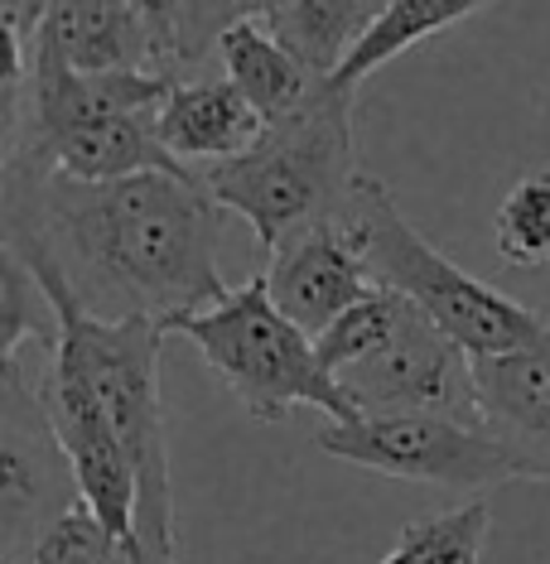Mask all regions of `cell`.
Segmentation results:
<instances>
[{
  "instance_id": "obj_15",
  "label": "cell",
  "mask_w": 550,
  "mask_h": 564,
  "mask_svg": "<svg viewBox=\"0 0 550 564\" xmlns=\"http://www.w3.org/2000/svg\"><path fill=\"white\" fill-rule=\"evenodd\" d=\"M493 0H387V10L367 24V34L353 44V54L343 58V68L334 78L343 87H357L363 78H373L381 63L401 58L406 48H416L420 40H430V34L450 30V24L478 15V10H488Z\"/></svg>"
},
{
  "instance_id": "obj_26",
  "label": "cell",
  "mask_w": 550,
  "mask_h": 564,
  "mask_svg": "<svg viewBox=\"0 0 550 564\" xmlns=\"http://www.w3.org/2000/svg\"><path fill=\"white\" fill-rule=\"evenodd\" d=\"M10 564H24V560H10Z\"/></svg>"
},
{
  "instance_id": "obj_12",
  "label": "cell",
  "mask_w": 550,
  "mask_h": 564,
  "mask_svg": "<svg viewBox=\"0 0 550 564\" xmlns=\"http://www.w3.org/2000/svg\"><path fill=\"white\" fill-rule=\"evenodd\" d=\"M34 44H48L78 73L155 68L150 30L131 0H58Z\"/></svg>"
},
{
  "instance_id": "obj_13",
  "label": "cell",
  "mask_w": 550,
  "mask_h": 564,
  "mask_svg": "<svg viewBox=\"0 0 550 564\" xmlns=\"http://www.w3.org/2000/svg\"><path fill=\"white\" fill-rule=\"evenodd\" d=\"M223 58V78L237 83V93L261 111L266 121L285 117L290 107H300L319 83L304 63L276 40L271 30H261V20H237L217 44Z\"/></svg>"
},
{
  "instance_id": "obj_19",
  "label": "cell",
  "mask_w": 550,
  "mask_h": 564,
  "mask_svg": "<svg viewBox=\"0 0 550 564\" xmlns=\"http://www.w3.org/2000/svg\"><path fill=\"white\" fill-rule=\"evenodd\" d=\"M24 564H131V535L111 531L87 502H73L30 541Z\"/></svg>"
},
{
  "instance_id": "obj_16",
  "label": "cell",
  "mask_w": 550,
  "mask_h": 564,
  "mask_svg": "<svg viewBox=\"0 0 550 564\" xmlns=\"http://www.w3.org/2000/svg\"><path fill=\"white\" fill-rule=\"evenodd\" d=\"M493 531V507L488 497H468L440 517L411 521L396 545L381 555V564H483Z\"/></svg>"
},
{
  "instance_id": "obj_5",
  "label": "cell",
  "mask_w": 550,
  "mask_h": 564,
  "mask_svg": "<svg viewBox=\"0 0 550 564\" xmlns=\"http://www.w3.org/2000/svg\"><path fill=\"white\" fill-rule=\"evenodd\" d=\"M357 241L363 261L373 265L377 285L425 310L444 333H454L473 357H497L531 348L536 338H546L550 324L541 314H531L527 304H517L511 294L493 290L488 280L459 271L440 247H430L425 237L411 227V217L396 208L391 188L377 174H357L353 198L338 217Z\"/></svg>"
},
{
  "instance_id": "obj_21",
  "label": "cell",
  "mask_w": 550,
  "mask_h": 564,
  "mask_svg": "<svg viewBox=\"0 0 550 564\" xmlns=\"http://www.w3.org/2000/svg\"><path fill=\"white\" fill-rule=\"evenodd\" d=\"M241 20L237 0H188L184 10V34H179V73L198 68L208 54H217L223 34Z\"/></svg>"
},
{
  "instance_id": "obj_9",
  "label": "cell",
  "mask_w": 550,
  "mask_h": 564,
  "mask_svg": "<svg viewBox=\"0 0 550 564\" xmlns=\"http://www.w3.org/2000/svg\"><path fill=\"white\" fill-rule=\"evenodd\" d=\"M261 275L271 285V300L314 338L377 290L373 265L363 261L343 223H310L276 241L271 265Z\"/></svg>"
},
{
  "instance_id": "obj_17",
  "label": "cell",
  "mask_w": 550,
  "mask_h": 564,
  "mask_svg": "<svg viewBox=\"0 0 550 564\" xmlns=\"http://www.w3.org/2000/svg\"><path fill=\"white\" fill-rule=\"evenodd\" d=\"M24 343L54 348L58 310L30 261L15 247H0V357H20Z\"/></svg>"
},
{
  "instance_id": "obj_4",
  "label": "cell",
  "mask_w": 550,
  "mask_h": 564,
  "mask_svg": "<svg viewBox=\"0 0 550 564\" xmlns=\"http://www.w3.org/2000/svg\"><path fill=\"white\" fill-rule=\"evenodd\" d=\"M58 310L54 352L93 387L107 410L111 430L121 434L126 454L140 473V511L136 535L155 545H179L174 531V482H170V444H164V405H160V343L170 338L150 318H97L87 314L63 285L44 280Z\"/></svg>"
},
{
  "instance_id": "obj_18",
  "label": "cell",
  "mask_w": 550,
  "mask_h": 564,
  "mask_svg": "<svg viewBox=\"0 0 550 564\" xmlns=\"http://www.w3.org/2000/svg\"><path fill=\"white\" fill-rule=\"evenodd\" d=\"M497 256L517 271L550 265V170L521 174L493 213Z\"/></svg>"
},
{
  "instance_id": "obj_7",
  "label": "cell",
  "mask_w": 550,
  "mask_h": 564,
  "mask_svg": "<svg viewBox=\"0 0 550 564\" xmlns=\"http://www.w3.org/2000/svg\"><path fill=\"white\" fill-rule=\"evenodd\" d=\"M314 444L338 464L468 497H488L493 487L517 478L511 454L483 420L444 415V410H373V415L328 420Z\"/></svg>"
},
{
  "instance_id": "obj_1",
  "label": "cell",
  "mask_w": 550,
  "mask_h": 564,
  "mask_svg": "<svg viewBox=\"0 0 550 564\" xmlns=\"http://www.w3.org/2000/svg\"><path fill=\"white\" fill-rule=\"evenodd\" d=\"M0 232L34 275L63 285L97 318H150L170 333L227 294V208L198 174L73 178L6 155Z\"/></svg>"
},
{
  "instance_id": "obj_8",
  "label": "cell",
  "mask_w": 550,
  "mask_h": 564,
  "mask_svg": "<svg viewBox=\"0 0 550 564\" xmlns=\"http://www.w3.org/2000/svg\"><path fill=\"white\" fill-rule=\"evenodd\" d=\"M343 395L357 415L373 410H444V415H478V377L473 352L454 333H444L425 310H416L406 294H396L391 324L363 357L334 371Z\"/></svg>"
},
{
  "instance_id": "obj_3",
  "label": "cell",
  "mask_w": 550,
  "mask_h": 564,
  "mask_svg": "<svg viewBox=\"0 0 550 564\" xmlns=\"http://www.w3.org/2000/svg\"><path fill=\"white\" fill-rule=\"evenodd\" d=\"M353 93L319 78L300 107L266 121L251 150L198 170V184L256 232L266 251L310 223H338L353 198Z\"/></svg>"
},
{
  "instance_id": "obj_6",
  "label": "cell",
  "mask_w": 550,
  "mask_h": 564,
  "mask_svg": "<svg viewBox=\"0 0 550 564\" xmlns=\"http://www.w3.org/2000/svg\"><path fill=\"white\" fill-rule=\"evenodd\" d=\"M170 333L194 343L213 377L261 425H280L295 405H310L328 420L357 415V405L343 395L334 371L319 357L314 333H304L271 300L266 275H251L247 285L227 290L213 310L179 318Z\"/></svg>"
},
{
  "instance_id": "obj_20",
  "label": "cell",
  "mask_w": 550,
  "mask_h": 564,
  "mask_svg": "<svg viewBox=\"0 0 550 564\" xmlns=\"http://www.w3.org/2000/svg\"><path fill=\"white\" fill-rule=\"evenodd\" d=\"M58 0H0V24H6V101L20 97L24 87V73H30V54H34V40H40L48 10Z\"/></svg>"
},
{
  "instance_id": "obj_2",
  "label": "cell",
  "mask_w": 550,
  "mask_h": 564,
  "mask_svg": "<svg viewBox=\"0 0 550 564\" xmlns=\"http://www.w3.org/2000/svg\"><path fill=\"white\" fill-rule=\"evenodd\" d=\"M174 73L121 68L78 73L48 44H34L20 97L6 101V155H30L73 178L194 174L155 131Z\"/></svg>"
},
{
  "instance_id": "obj_25",
  "label": "cell",
  "mask_w": 550,
  "mask_h": 564,
  "mask_svg": "<svg viewBox=\"0 0 550 564\" xmlns=\"http://www.w3.org/2000/svg\"><path fill=\"white\" fill-rule=\"evenodd\" d=\"M373 6H377V15H381V10H387V0H373Z\"/></svg>"
},
{
  "instance_id": "obj_22",
  "label": "cell",
  "mask_w": 550,
  "mask_h": 564,
  "mask_svg": "<svg viewBox=\"0 0 550 564\" xmlns=\"http://www.w3.org/2000/svg\"><path fill=\"white\" fill-rule=\"evenodd\" d=\"M150 30V48H155V68L179 78V34H184V10L188 0H131Z\"/></svg>"
},
{
  "instance_id": "obj_14",
  "label": "cell",
  "mask_w": 550,
  "mask_h": 564,
  "mask_svg": "<svg viewBox=\"0 0 550 564\" xmlns=\"http://www.w3.org/2000/svg\"><path fill=\"white\" fill-rule=\"evenodd\" d=\"M373 20H377L373 0H290L285 15H276L266 30H271L314 78H334Z\"/></svg>"
},
{
  "instance_id": "obj_24",
  "label": "cell",
  "mask_w": 550,
  "mask_h": 564,
  "mask_svg": "<svg viewBox=\"0 0 550 564\" xmlns=\"http://www.w3.org/2000/svg\"><path fill=\"white\" fill-rule=\"evenodd\" d=\"M237 10H241V20L271 24L276 15H285V10H290V0H237Z\"/></svg>"
},
{
  "instance_id": "obj_23",
  "label": "cell",
  "mask_w": 550,
  "mask_h": 564,
  "mask_svg": "<svg viewBox=\"0 0 550 564\" xmlns=\"http://www.w3.org/2000/svg\"><path fill=\"white\" fill-rule=\"evenodd\" d=\"M131 564H179V545H155L131 535Z\"/></svg>"
},
{
  "instance_id": "obj_11",
  "label": "cell",
  "mask_w": 550,
  "mask_h": 564,
  "mask_svg": "<svg viewBox=\"0 0 550 564\" xmlns=\"http://www.w3.org/2000/svg\"><path fill=\"white\" fill-rule=\"evenodd\" d=\"M155 131L164 140V150L198 174L203 164L233 160L241 150H251L256 135L266 131V117L237 93L233 78H194V83L174 78L160 101Z\"/></svg>"
},
{
  "instance_id": "obj_10",
  "label": "cell",
  "mask_w": 550,
  "mask_h": 564,
  "mask_svg": "<svg viewBox=\"0 0 550 564\" xmlns=\"http://www.w3.org/2000/svg\"><path fill=\"white\" fill-rule=\"evenodd\" d=\"M478 415L511 454L517 478L550 482V333L531 348L473 357Z\"/></svg>"
}]
</instances>
